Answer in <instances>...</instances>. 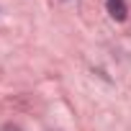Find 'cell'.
<instances>
[{
  "label": "cell",
  "instance_id": "cell-1",
  "mask_svg": "<svg viewBox=\"0 0 131 131\" xmlns=\"http://www.w3.org/2000/svg\"><path fill=\"white\" fill-rule=\"evenodd\" d=\"M108 10L116 21H123L126 18V5H123V0H108Z\"/></svg>",
  "mask_w": 131,
  "mask_h": 131
},
{
  "label": "cell",
  "instance_id": "cell-2",
  "mask_svg": "<svg viewBox=\"0 0 131 131\" xmlns=\"http://www.w3.org/2000/svg\"><path fill=\"white\" fill-rule=\"evenodd\" d=\"M0 131H21V128H18V126H13V123H8V126H3Z\"/></svg>",
  "mask_w": 131,
  "mask_h": 131
}]
</instances>
